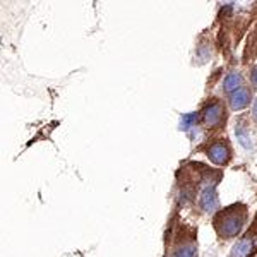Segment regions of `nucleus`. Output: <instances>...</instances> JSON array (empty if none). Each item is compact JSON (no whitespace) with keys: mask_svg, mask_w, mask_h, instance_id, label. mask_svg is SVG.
<instances>
[{"mask_svg":"<svg viewBox=\"0 0 257 257\" xmlns=\"http://www.w3.org/2000/svg\"><path fill=\"white\" fill-rule=\"evenodd\" d=\"M247 219V209L245 206H231L228 209H223L218 213V216L214 218V226H216L218 233L225 238H231L235 235H238V231L242 230L243 223Z\"/></svg>","mask_w":257,"mask_h":257,"instance_id":"1","label":"nucleus"},{"mask_svg":"<svg viewBox=\"0 0 257 257\" xmlns=\"http://www.w3.org/2000/svg\"><path fill=\"white\" fill-rule=\"evenodd\" d=\"M202 118H204L206 125L214 127L218 123H221V120L225 118V108L221 106V103L213 101L211 105L206 106V110L202 111Z\"/></svg>","mask_w":257,"mask_h":257,"instance_id":"2","label":"nucleus"},{"mask_svg":"<svg viewBox=\"0 0 257 257\" xmlns=\"http://www.w3.org/2000/svg\"><path fill=\"white\" fill-rule=\"evenodd\" d=\"M208 156L213 163L226 165L228 160H230V149L223 143H214V144H211V148L208 149Z\"/></svg>","mask_w":257,"mask_h":257,"instance_id":"3","label":"nucleus"},{"mask_svg":"<svg viewBox=\"0 0 257 257\" xmlns=\"http://www.w3.org/2000/svg\"><path fill=\"white\" fill-rule=\"evenodd\" d=\"M250 105V91H248L247 88H240L237 89L235 93L230 94V106L231 110H243L245 106Z\"/></svg>","mask_w":257,"mask_h":257,"instance_id":"4","label":"nucleus"},{"mask_svg":"<svg viewBox=\"0 0 257 257\" xmlns=\"http://www.w3.org/2000/svg\"><path fill=\"white\" fill-rule=\"evenodd\" d=\"M173 257H197V247L194 240L184 238L173 250Z\"/></svg>","mask_w":257,"mask_h":257,"instance_id":"5","label":"nucleus"},{"mask_svg":"<svg viewBox=\"0 0 257 257\" xmlns=\"http://www.w3.org/2000/svg\"><path fill=\"white\" fill-rule=\"evenodd\" d=\"M201 206L204 211H214L218 206V199H216V194H214V185H208L201 194Z\"/></svg>","mask_w":257,"mask_h":257,"instance_id":"6","label":"nucleus"},{"mask_svg":"<svg viewBox=\"0 0 257 257\" xmlns=\"http://www.w3.org/2000/svg\"><path fill=\"white\" fill-rule=\"evenodd\" d=\"M252 248H254V240L250 238V235H247L245 238H242L237 245L233 247L231 257H248L252 254Z\"/></svg>","mask_w":257,"mask_h":257,"instance_id":"7","label":"nucleus"},{"mask_svg":"<svg viewBox=\"0 0 257 257\" xmlns=\"http://www.w3.org/2000/svg\"><path fill=\"white\" fill-rule=\"evenodd\" d=\"M243 84V77L240 72H230L228 76L225 77V82H223V89L226 91V93H235L237 89L242 88Z\"/></svg>","mask_w":257,"mask_h":257,"instance_id":"8","label":"nucleus"},{"mask_svg":"<svg viewBox=\"0 0 257 257\" xmlns=\"http://www.w3.org/2000/svg\"><path fill=\"white\" fill-rule=\"evenodd\" d=\"M197 122V115L196 113H192V115H185V117H182V128H189L192 123H196Z\"/></svg>","mask_w":257,"mask_h":257,"instance_id":"9","label":"nucleus"},{"mask_svg":"<svg viewBox=\"0 0 257 257\" xmlns=\"http://www.w3.org/2000/svg\"><path fill=\"white\" fill-rule=\"evenodd\" d=\"M250 79H252V84L257 88V67H254V70H252V76H250Z\"/></svg>","mask_w":257,"mask_h":257,"instance_id":"10","label":"nucleus"},{"mask_svg":"<svg viewBox=\"0 0 257 257\" xmlns=\"http://www.w3.org/2000/svg\"><path fill=\"white\" fill-rule=\"evenodd\" d=\"M254 115H255V117H257V101L254 103Z\"/></svg>","mask_w":257,"mask_h":257,"instance_id":"11","label":"nucleus"}]
</instances>
